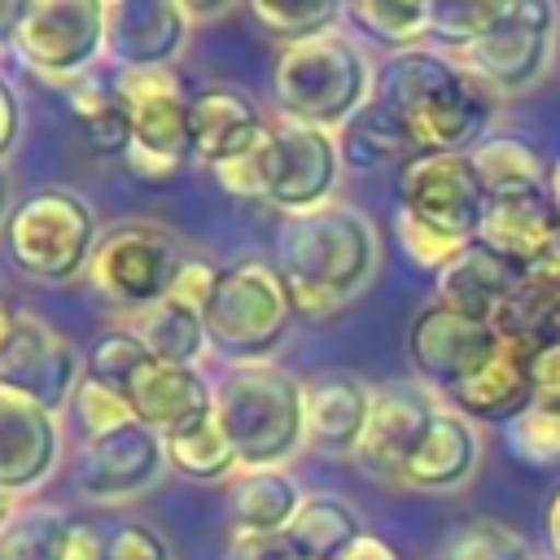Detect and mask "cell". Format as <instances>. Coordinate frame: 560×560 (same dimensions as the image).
Instances as JSON below:
<instances>
[{
  "label": "cell",
  "instance_id": "1",
  "mask_svg": "<svg viewBox=\"0 0 560 560\" xmlns=\"http://www.w3.org/2000/svg\"><path fill=\"white\" fill-rule=\"evenodd\" d=\"M276 271L289 284L293 311L306 319H332L381 271L376 223L346 201L311 214H284L276 223Z\"/></svg>",
  "mask_w": 560,
  "mask_h": 560
},
{
  "label": "cell",
  "instance_id": "2",
  "mask_svg": "<svg viewBox=\"0 0 560 560\" xmlns=\"http://www.w3.org/2000/svg\"><path fill=\"white\" fill-rule=\"evenodd\" d=\"M376 96L402 118L420 153H472L494 136L499 96L438 48L394 52L381 66Z\"/></svg>",
  "mask_w": 560,
  "mask_h": 560
},
{
  "label": "cell",
  "instance_id": "3",
  "mask_svg": "<svg viewBox=\"0 0 560 560\" xmlns=\"http://www.w3.org/2000/svg\"><path fill=\"white\" fill-rule=\"evenodd\" d=\"M210 411L241 468H284L306 446V381L276 363L228 368L210 381Z\"/></svg>",
  "mask_w": 560,
  "mask_h": 560
},
{
  "label": "cell",
  "instance_id": "4",
  "mask_svg": "<svg viewBox=\"0 0 560 560\" xmlns=\"http://www.w3.org/2000/svg\"><path fill=\"white\" fill-rule=\"evenodd\" d=\"M381 70L372 66L363 39H354L346 26H332L315 39L289 44L276 57V114L341 131L372 96H376Z\"/></svg>",
  "mask_w": 560,
  "mask_h": 560
},
{
  "label": "cell",
  "instance_id": "5",
  "mask_svg": "<svg viewBox=\"0 0 560 560\" xmlns=\"http://www.w3.org/2000/svg\"><path fill=\"white\" fill-rule=\"evenodd\" d=\"M101 232L105 228L96 223V210L88 206V197H79L74 188L48 184L13 201L0 232V249L18 276L35 284H66L88 276Z\"/></svg>",
  "mask_w": 560,
  "mask_h": 560
},
{
  "label": "cell",
  "instance_id": "6",
  "mask_svg": "<svg viewBox=\"0 0 560 560\" xmlns=\"http://www.w3.org/2000/svg\"><path fill=\"white\" fill-rule=\"evenodd\" d=\"M293 315L298 311L276 262L245 258L223 267L201 319H206L210 350L228 359V368H262L284 341Z\"/></svg>",
  "mask_w": 560,
  "mask_h": 560
},
{
  "label": "cell",
  "instance_id": "7",
  "mask_svg": "<svg viewBox=\"0 0 560 560\" xmlns=\"http://www.w3.org/2000/svg\"><path fill=\"white\" fill-rule=\"evenodd\" d=\"M184 245L171 228L149 219H122L101 232L92 262H88V289L127 315H144L162 298H171V284L184 267Z\"/></svg>",
  "mask_w": 560,
  "mask_h": 560
},
{
  "label": "cell",
  "instance_id": "8",
  "mask_svg": "<svg viewBox=\"0 0 560 560\" xmlns=\"http://www.w3.org/2000/svg\"><path fill=\"white\" fill-rule=\"evenodd\" d=\"M560 52V9L551 0H499L494 22L455 61L499 101L534 92Z\"/></svg>",
  "mask_w": 560,
  "mask_h": 560
},
{
  "label": "cell",
  "instance_id": "9",
  "mask_svg": "<svg viewBox=\"0 0 560 560\" xmlns=\"http://www.w3.org/2000/svg\"><path fill=\"white\" fill-rule=\"evenodd\" d=\"M114 92L131 114L127 171L136 179L162 184L175 179L192 158L188 96L175 70H114Z\"/></svg>",
  "mask_w": 560,
  "mask_h": 560
},
{
  "label": "cell",
  "instance_id": "10",
  "mask_svg": "<svg viewBox=\"0 0 560 560\" xmlns=\"http://www.w3.org/2000/svg\"><path fill=\"white\" fill-rule=\"evenodd\" d=\"M258 184H262V201L284 214H311L319 206L337 201V184H341V144L337 131L298 122L276 114L267 122V136L258 144Z\"/></svg>",
  "mask_w": 560,
  "mask_h": 560
},
{
  "label": "cell",
  "instance_id": "11",
  "mask_svg": "<svg viewBox=\"0 0 560 560\" xmlns=\"http://www.w3.org/2000/svg\"><path fill=\"white\" fill-rule=\"evenodd\" d=\"M13 61L48 83H74L105 61V0H26L13 26Z\"/></svg>",
  "mask_w": 560,
  "mask_h": 560
},
{
  "label": "cell",
  "instance_id": "12",
  "mask_svg": "<svg viewBox=\"0 0 560 560\" xmlns=\"http://www.w3.org/2000/svg\"><path fill=\"white\" fill-rule=\"evenodd\" d=\"M486 206L490 197L468 153H420L398 171V210L451 241L477 245Z\"/></svg>",
  "mask_w": 560,
  "mask_h": 560
},
{
  "label": "cell",
  "instance_id": "13",
  "mask_svg": "<svg viewBox=\"0 0 560 560\" xmlns=\"http://www.w3.org/2000/svg\"><path fill=\"white\" fill-rule=\"evenodd\" d=\"M166 468L171 464H166L162 433H153L140 420H131L122 429H109L101 438H83L74 459H70L74 490L88 503H101V508L131 503V499L149 494L162 481Z\"/></svg>",
  "mask_w": 560,
  "mask_h": 560
},
{
  "label": "cell",
  "instance_id": "14",
  "mask_svg": "<svg viewBox=\"0 0 560 560\" xmlns=\"http://www.w3.org/2000/svg\"><path fill=\"white\" fill-rule=\"evenodd\" d=\"M503 328L472 324L438 302H424L407 328V359L416 368V381L429 385L442 402H451L494 354Z\"/></svg>",
  "mask_w": 560,
  "mask_h": 560
},
{
  "label": "cell",
  "instance_id": "15",
  "mask_svg": "<svg viewBox=\"0 0 560 560\" xmlns=\"http://www.w3.org/2000/svg\"><path fill=\"white\" fill-rule=\"evenodd\" d=\"M79 381H83V359L66 341V332H57L48 319L22 311L13 337L0 350V389L18 394L52 416H66Z\"/></svg>",
  "mask_w": 560,
  "mask_h": 560
},
{
  "label": "cell",
  "instance_id": "16",
  "mask_svg": "<svg viewBox=\"0 0 560 560\" xmlns=\"http://www.w3.org/2000/svg\"><path fill=\"white\" fill-rule=\"evenodd\" d=\"M184 0H105V61L114 70H171L192 39Z\"/></svg>",
  "mask_w": 560,
  "mask_h": 560
},
{
  "label": "cell",
  "instance_id": "17",
  "mask_svg": "<svg viewBox=\"0 0 560 560\" xmlns=\"http://www.w3.org/2000/svg\"><path fill=\"white\" fill-rule=\"evenodd\" d=\"M442 398L420 385V381H389L372 394V416L363 429V442L354 451V464L381 481V486H398L407 459L416 455L420 438L429 433L433 416H438Z\"/></svg>",
  "mask_w": 560,
  "mask_h": 560
},
{
  "label": "cell",
  "instance_id": "18",
  "mask_svg": "<svg viewBox=\"0 0 560 560\" xmlns=\"http://www.w3.org/2000/svg\"><path fill=\"white\" fill-rule=\"evenodd\" d=\"M61 468V416L0 389V486L26 499Z\"/></svg>",
  "mask_w": 560,
  "mask_h": 560
},
{
  "label": "cell",
  "instance_id": "19",
  "mask_svg": "<svg viewBox=\"0 0 560 560\" xmlns=\"http://www.w3.org/2000/svg\"><path fill=\"white\" fill-rule=\"evenodd\" d=\"M188 122H192V158L210 171L249 158L267 136L262 105L236 88V83H210L188 96Z\"/></svg>",
  "mask_w": 560,
  "mask_h": 560
},
{
  "label": "cell",
  "instance_id": "20",
  "mask_svg": "<svg viewBox=\"0 0 560 560\" xmlns=\"http://www.w3.org/2000/svg\"><path fill=\"white\" fill-rule=\"evenodd\" d=\"M481 424L468 420L464 411H455L451 402L438 407L429 433L420 438L416 455L407 459L398 490H416V494H455L464 490L477 468H481Z\"/></svg>",
  "mask_w": 560,
  "mask_h": 560
},
{
  "label": "cell",
  "instance_id": "21",
  "mask_svg": "<svg viewBox=\"0 0 560 560\" xmlns=\"http://www.w3.org/2000/svg\"><path fill=\"white\" fill-rule=\"evenodd\" d=\"M521 289V271L512 262H503L499 254H490L486 245H468L451 267H442L433 276V302L472 319V324H494L503 328L512 315Z\"/></svg>",
  "mask_w": 560,
  "mask_h": 560
},
{
  "label": "cell",
  "instance_id": "22",
  "mask_svg": "<svg viewBox=\"0 0 560 560\" xmlns=\"http://www.w3.org/2000/svg\"><path fill=\"white\" fill-rule=\"evenodd\" d=\"M122 398L140 424H149L153 433H175L210 411V381L201 376V368H179L144 354L122 381Z\"/></svg>",
  "mask_w": 560,
  "mask_h": 560
},
{
  "label": "cell",
  "instance_id": "23",
  "mask_svg": "<svg viewBox=\"0 0 560 560\" xmlns=\"http://www.w3.org/2000/svg\"><path fill=\"white\" fill-rule=\"evenodd\" d=\"M534 350L538 341L521 328H503L494 354L481 363V372L451 398L455 411H464L468 420H499L508 424L516 411H525L534 402V389H529V368H534Z\"/></svg>",
  "mask_w": 560,
  "mask_h": 560
},
{
  "label": "cell",
  "instance_id": "24",
  "mask_svg": "<svg viewBox=\"0 0 560 560\" xmlns=\"http://www.w3.org/2000/svg\"><path fill=\"white\" fill-rule=\"evenodd\" d=\"M302 486L289 468H236L223 490L232 542H280L302 508Z\"/></svg>",
  "mask_w": 560,
  "mask_h": 560
},
{
  "label": "cell",
  "instance_id": "25",
  "mask_svg": "<svg viewBox=\"0 0 560 560\" xmlns=\"http://www.w3.org/2000/svg\"><path fill=\"white\" fill-rule=\"evenodd\" d=\"M372 385L346 372H324L306 381V446L328 459H354L368 416H372Z\"/></svg>",
  "mask_w": 560,
  "mask_h": 560
},
{
  "label": "cell",
  "instance_id": "26",
  "mask_svg": "<svg viewBox=\"0 0 560 560\" xmlns=\"http://www.w3.org/2000/svg\"><path fill=\"white\" fill-rule=\"evenodd\" d=\"M556 228H560V214L551 210L547 197L490 201L486 206V219H481L477 245H486L490 254H499L516 271H534L547 258V249L556 241Z\"/></svg>",
  "mask_w": 560,
  "mask_h": 560
},
{
  "label": "cell",
  "instance_id": "27",
  "mask_svg": "<svg viewBox=\"0 0 560 560\" xmlns=\"http://www.w3.org/2000/svg\"><path fill=\"white\" fill-rule=\"evenodd\" d=\"M337 144H341L346 171H359V175H376V171H389V166L402 171L411 158H420L411 131L402 127V118H398L381 96H372V101L337 131Z\"/></svg>",
  "mask_w": 560,
  "mask_h": 560
},
{
  "label": "cell",
  "instance_id": "28",
  "mask_svg": "<svg viewBox=\"0 0 560 560\" xmlns=\"http://www.w3.org/2000/svg\"><path fill=\"white\" fill-rule=\"evenodd\" d=\"M472 171L490 201H516V197H547L551 166L538 158V149L521 136H486L472 153Z\"/></svg>",
  "mask_w": 560,
  "mask_h": 560
},
{
  "label": "cell",
  "instance_id": "29",
  "mask_svg": "<svg viewBox=\"0 0 560 560\" xmlns=\"http://www.w3.org/2000/svg\"><path fill=\"white\" fill-rule=\"evenodd\" d=\"M363 534L368 529H363V516L354 512V503H346L337 494H306L284 534V547L302 560H341Z\"/></svg>",
  "mask_w": 560,
  "mask_h": 560
},
{
  "label": "cell",
  "instance_id": "30",
  "mask_svg": "<svg viewBox=\"0 0 560 560\" xmlns=\"http://www.w3.org/2000/svg\"><path fill=\"white\" fill-rule=\"evenodd\" d=\"M61 92H66V109L79 122V136L88 140V149L101 153V158H127V149H131V114L118 101L114 79L83 74V79L66 83Z\"/></svg>",
  "mask_w": 560,
  "mask_h": 560
},
{
  "label": "cell",
  "instance_id": "31",
  "mask_svg": "<svg viewBox=\"0 0 560 560\" xmlns=\"http://www.w3.org/2000/svg\"><path fill=\"white\" fill-rule=\"evenodd\" d=\"M341 26L354 39L389 48V57L411 52L429 39V0H346Z\"/></svg>",
  "mask_w": 560,
  "mask_h": 560
},
{
  "label": "cell",
  "instance_id": "32",
  "mask_svg": "<svg viewBox=\"0 0 560 560\" xmlns=\"http://www.w3.org/2000/svg\"><path fill=\"white\" fill-rule=\"evenodd\" d=\"M136 337L144 341V350L153 359H166V363H179V368H197L210 350L201 311H192L175 298H162L158 306L136 315Z\"/></svg>",
  "mask_w": 560,
  "mask_h": 560
},
{
  "label": "cell",
  "instance_id": "33",
  "mask_svg": "<svg viewBox=\"0 0 560 560\" xmlns=\"http://www.w3.org/2000/svg\"><path fill=\"white\" fill-rule=\"evenodd\" d=\"M74 521L52 503H18L0 525V560H70Z\"/></svg>",
  "mask_w": 560,
  "mask_h": 560
},
{
  "label": "cell",
  "instance_id": "34",
  "mask_svg": "<svg viewBox=\"0 0 560 560\" xmlns=\"http://www.w3.org/2000/svg\"><path fill=\"white\" fill-rule=\"evenodd\" d=\"M162 442H166V464L175 472H184L188 481H228L241 468L232 442L223 438V429L214 420V411L188 420L175 433H162Z\"/></svg>",
  "mask_w": 560,
  "mask_h": 560
},
{
  "label": "cell",
  "instance_id": "35",
  "mask_svg": "<svg viewBox=\"0 0 560 560\" xmlns=\"http://www.w3.org/2000/svg\"><path fill=\"white\" fill-rule=\"evenodd\" d=\"M245 13L262 35L280 39V48L341 26V4H332V0H254V4H245Z\"/></svg>",
  "mask_w": 560,
  "mask_h": 560
},
{
  "label": "cell",
  "instance_id": "36",
  "mask_svg": "<svg viewBox=\"0 0 560 560\" xmlns=\"http://www.w3.org/2000/svg\"><path fill=\"white\" fill-rule=\"evenodd\" d=\"M438 560H538V547L521 529L494 516H477L446 534Z\"/></svg>",
  "mask_w": 560,
  "mask_h": 560
},
{
  "label": "cell",
  "instance_id": "37",
  "mask_svg": "<svg viewBox=\"0 0 560 560\" xmlns=\"http://www.w3.org/2000/svg\"><path fill=\"white\" fill-rule=\"evenodd\" d=\"M499 0H433L429 4V44L446 57L468 52L481 31L494 22Z\"/></svg>",
  "mask_w": 560,
  "mask_h": 560
},
{
  "label": "cell",
  "instance_id": "38",
  "mask_svg": "<svg viewBox=\"0 0 560 560\" xmlns=\"http://www.w3.org/2000/svg\"><path fill=\"white\" fill-rule=\"evenodd\" d=\"M503 438H508V451L521 464H534V468L560 464V411H547V407L529 402L525 411H516L503 424Z\"/></svg>",
  "mask_w": 560,
  "mask_h": 560
},
{
  "label": "cell",
  "instance_id": "39",
  "mask_svg": "<svg viewBox=\"0 0 560 560\" xmlns=\"http://www.w3.org/2000/svg\"><path fill=\"white\" fill-rule=\"evenodd\" d=\"M70 420L79 424L83 438H101V433H109V429L131 424L136 416H131L122 389H114V385H105V381H96V376L83 372V381H79V389H74V398H70Z\"/></svg>",
  "mask_w": 560,
  "mask_h": 560
},
{
  "label": "cell",
  "instance_id": "40",
  "mask_svg": "<svg viewBox=\"0 0 560 560\" xmlns=\"http://www.w3.org/2000/svg\"><path fill=\"white\" fill-rule=\"evenodd\" d=\"M144 354H149V350H144V341L136 337V328H109V332H101V337L88 346L83 372L96 376V381H105V385H114V389H122V381L136 372V363H140Z\"/></svg>",
  "mask_w": 560,
  "mask_h": 560
},
{
  "label": "cell",
  "instance_id": "41",
  "mask_svg": "<svg viewBox=\"0 0 560 560\" xmlns=\"http://www.w3.org/2000/svg\"><path fill=\"white\" fill-rule=\"evenodd\" d=\"M394 236H398V249L407 254V262L420 267V271H429V276H438L442 267H451L468 249L464 241H451V236L433 232L429 223H420V219H411L402 210L394 214Z\"/></svg>",
  "mask_w": 560,
  "mask_h": 560
},
{
  "label": "cell",
  "instance_id": "42",
  "mask_svg": "<svg viewBox=\"0 0 560 560\" xmlns=\"http://www.w3.org/2000/svg\"><path fill=\"white\" fill-rule=\"evenodd\" d=\"M105 560H175V547L149 521H122L105 538Z\"/></svg>",
  "mask_w": 560,
  "mask_h": 560
},
{
  "label": "cell",
  "instance_id": "43",
  "mask_svg": "<svg viewBox=\"0 0 560 560\" xmlns=\"http://www.w3.org/2000/svg\"><path fill=\"white\" fill-rule=\"evenodd\" d=\"M219 276H223V267H214V262H206V258H192V254H188V258H184V267H179V276H175V284H171V298L206 315V306H210V298H214Z\"/></svg>",
  "mask_w": 560,
  "mask_h": 560
},
{
  "label": "cell",
  "instance_id": "44",
  "mask_svg": "<svg viewBox=\"0 0 560 560\" xmlns=\"http://www.w3.org/2000/svg\"><path fill=\"white\" fill-rule=\"evenodd\" d=\"M529 389H534V402L538 407L560 411V337L538 341L534 368H529Z\"/></svg>",
  "mask_w": 560,
  "mask_h": 560
},
{
  "label": "cell",
  "instance_id": "45",
  "mask_svg": "<svg viewBox=\"0 0 560 560\" xmlns=\"http://www.w3.org/2000/svg\"><path fill=\"white\" fill-rule=\"evenodd\" d=\"M258 153V149H254ZM236 158V162H228V166H219L214 171V179H219V188L223 192H232V197H254V201H262V184H258V158Z\"/></svg>",
  "mask_w": 560,
  "mask_h": 560
},
{
  "label": "cell",
  "instance_id": "46",
  "mask_svg": "<svg viewBox=\"0 0 560 560\" xmlns=\"http://www.w3.org/2000/svg\"><path fill=\"white\" fill-rule=\"evenodd\" d=\"M18 136H22V96H18L13 83L0 74V166H4V158L13 153Z\"/></svg>",
  "mask_w": 560,
  "mask_h": 560
},
{
  "label": "cell",
  "instance_id": "47",
  "mask_svg": "<svg viewBox=\"0 0 560 560\" xmlns=\"http://www.w3.org/2000/svg\"><path fill=\"white\" fill-rule=\"evenodd\" d=\"M232 556L236 560H302L284 547V538L280 542H232Z\"/></svg>",
  "mask_w": 560,
  "mask_h": 560
},
{
  "label": "cell",
  "instance_id": "48",
  "mask_svg": "<svg viewBox=\"0 0 560 560\" xmlns=\"http://www.w3.org/2000/svg\"><path fill=\"white\" fill-rule=\"evenodd\" d=\"M341 560H398V551L385 542V538H376V534H363Z\"/></svg>",
  "mask_w": 560,
  "mask_h": 560
},
{
  "label": "cell",
  "instance_id": "49",
  "mask_svg": "<svg viewBox=\"0 0 560 560\" xmlns=\"http://www.w3.org/2000/svg\"><path fill=\"white\" fill-rule=\"evenodd\" d=\"M542 529H547L551 560H560V481H556V490L547 494V508H542Z\"/></svg>",
  "mask_w": 560,
  "mask_h": 560
},
{
  "label": "cell",
  "instance_id": "50",
  "mask_svg": "<svg viewBox=\"0 0 560 560\" xmlns=\"http://www.w3.org/2000/svg\"><path fill=\"white\" fill-rule=\"evenodd\" d=\"M18 13H22V4L0 0V57L13 52V26H18Z\"/></svg>",
  "mask_w": 560,
  "mask_h": 560
},
{
  "label": "cell",
  "instance_id": "51",
  "mask_svg": "<svg viewBox=\"0 0 560 560\" xmlns=\"http://www.w3.org/2000/svg\"><path fill=\"white\" fill-rule=\"evenodd\" d=\"M18 315H22V311H18L13 298L0 289V350H4V341L13 337V328H18Z\"/></svg>",
  "mask_w": 560,
  "mask_h": 560
},
{
  "label": "cell",
  "instance_id": "52",
  "mask_svg": "<svg viewBox=\"0 0 560 560\" xmlns=\"http://www.w3.org/2000/svg\"><path fill=\"white\" fill-rule=\"evenodd\" d=\"M547 201H551V210L560 214V158L551 162V179H547Z\"/></svg>",
  "mask_w": 560,
  "mask_h": 560
},
{
  "label": "cell",
  "instance_id": "53",
  "mask_svg": "<svg viewBox=\"0 0 560 560\" xmlns=\"http://www.w3.org/2000/svg\"><path fill=\"white\" fill-rule=\"evenodd\" d=\"M9 210H13V201H9V179H4V171H0V232H4Z\"/></svg>",
  "mask_w": 560,
  "mask_h": 560
},
{
  "label": "cell",
  "instance_id": "54",
  "mask_svg": "<svg viewBox=\"0 0 560 560\" xmlns=\"http://www.w3.org/2000/svg\"><path fill=\"white\" fill-rule=\"evenodd\" d=\"M538 267H551V271H560V228H556V241H551V249H547V258H542Z\"/></svg>",
  "mask_w": 560,
  "mask_h": 560
},
{
  "label": "cell",
  "instance_id": "55",
  "mask_svg": "<svg viewBox=\"0 0 560 560\" xmlns=\"http://www.w3.org/2000/svg\"><path fill=\"white\" fill-rule=\"evenodd\" d=\"M13 508H18V499H13V494H9L4 486H0V525H4L9 516H13Z\"/></svg>",
  "mask_w": 560,
  "mask_h": 560
}]
</instances>
